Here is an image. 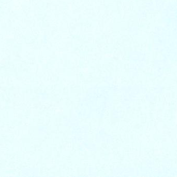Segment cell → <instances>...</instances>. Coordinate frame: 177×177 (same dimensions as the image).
I'll return each mask as SVG.
<instances>
[{
	"label": "cell",
	"instance_id": "3957f363",
	"mask_svg": "<svg viewBox=\"0 0 177 177\" xmlns=\"http://www.w3.org/2000/svg\"><path fill=\"white\" fill-rule=\"evenodd\" d=\"M112 116L114 118H120L122 116V112L120 110H114L112 113Z\"/></svg>",
	"mask_w": 177,
	"mask_h": 177
},
{
	"label": "cell",
	"instance_id": "7a4b0ae2",
	"mask_svg": "<svg viewBox=\"0 0 177 177\" xmlns=\"http://www.w3.org/2000/svg\"><path fill=\"white\" fill-rule=\"evenodd\" d=\"M96 145L94 143L83 142L80 145V149L85 151H95L96 150Z\"/></svg>",
	"mask_w": 177,
	"mask_h": 177
},
{
	"label": "cell",
	"instance_id": "6da1fadb",
	"mask_svg": "<svg viewBox=\"0 0 177 177\" xmlns=\"http://www.w3.org/2000/svg\"><path fill=\"white\" fill-rule=\"evenodd\" d=\"M72 132V140L75 142H85L88 138V129L87 127H75Z\"/></svg>",
	"mask_w": 177,
	"mask_h": 177
}]
</instances>
